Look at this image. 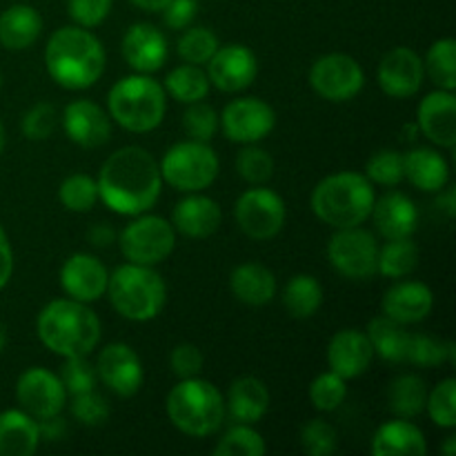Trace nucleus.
I'll use <instances>...</instances> for the list:
<instances>
[{
    "label": "nucleus",
    "instance_id": "55",
    "mask_svg": "<svg viewBox=\"0 0 456 456\" xmlns=\"http://www.w3.org/2000/svg\"><path fill=\"white\" fill-rule=\"evenodd\" d=\"M13 274V252L9 245L7 234H4L3 225H0V289L9 283Z\"/></svg>",
    "mask_w": 456,
    "mask_h": 456
},
{
    "label": "nucleus",
    "instance_id": "38",
    "mask_svg": "<svg viewBox=\"0 0 456 456\" xmlns=\"http://www.w3.org/2000/svg\"><path fill=\"white\" fill-rule=\"evenodd\" d=\"M456 347L452 341L428 337V334H410L405 363L421 365V368H435L441 363H454Z\"/></svg>",
    "mask_w": 456,
    "mask_h": 456
},
{
    "label": "nucleus",
    "instance_id": "23",
    "mask_svg": "<svg viewBox=\"0 0 456 456\" xmlns=\"http://www.w3.org/2000/svg\"><path fill=\"white\" fill-rule=\"evenodd\" d=\"M383 314L399 321L401 325L421 323L435 307V294L426 283L419 281H401L383 294Z\"/></svg>",
    "mask_w": 456,
    "mask_h": 456
},
{
    "label": "nucleus",
    "instance_id": "57",
    "mask_svg": "<svg viewBox=\"0 0 456 456\" xmlns=\"http://www.w3.org/2000/svg\"><path fill=\"white\" fill-rule=\"evenodd\" d=\"M436 203H439V208L444 209L445 216L454 218L456 216V187H448V190L444 187V190L439 191V200H436Z\"/></svg>",
    "mask_w": 456,
    "mask_h": 456
},
{
    "label": "nucleus",
    "instance_id": "41",
    "mask_svg": "<svg viewBox=\"0 0 456 456\" xmlns=\"http://www.w3.org/2000/svg\"><path fill=\"white\" fill-rule=\"evenodd\" d=\"M218 47H221L218 36L212 29H208V27L185 29V34L176 43L178 56L185 62H190V65H208L209 58L216 53Z\"/></svg>",
    "mask_w": 456,
    "mask_h": 456
},
{
    "label": "nucleus",
    "instance_id": "26",
    "mask_svg": "<svg viewBox=\"0 0 456 456\" xmlns=\"http://www.w3.org/2000/svg\"><path fill=\"white\" fill-rule=\"evenodd\" d=\"M225 408L234 423L254 426L270 410V392L261 379L240 377L230 386Z\"/></svg>",
    "mask_w": 456,
    "mask_h": 456
},
{
    "label": "nucleus",
    "instance_id": "7",
    "mask_svg": "<svg viewBox=\"0 0 456 456\" xmlns=\"http://www.w3.org/2000/svg\"><path fill=\"white\" fill-rule=\"evenodd\" d=\"M110 118L134 134H147L159 127L167 111V94L150 74L120 78L107 94Z\"/></svg>",
    "mask_w": 456,
    "mask_h": 456
},
{
    "label": "nucleus",
    "instance_id": "25",
    "mask_svg": "<svg viewBox=\"0 0 456 456\" xmlns=\"http://www.w3.org/2000/svg\"><path fill=\"white\" fill-rule=\"evenodd\" d=\"M370 216L374 218L379 234L383 239H408L417 232L419 209L410 196L401 191H387L379 200H374V208Z\"/></svg>",
    "mask_w": 456,
    "mask_h": 456
},
{
    "label": "nucleus",
    "instance_id": "39",
    "mask_svg": "<svg viewBox=\"0 0 456 456\" xmlns=\"http://www.w3.org/2000/svg\"><path fill=\"white\" fill-rule=\"evenodd\" d=\"M265 452V439L245 423H236L234 428H230L214 448V456H263Z\"/></svg>",
    "mask_w": 456,
    "mask_h": 456
},
{
    "label": "nucleus",
    "instance_id": "15",
    "mask_svg": "<svg viewBox=\"0 0 456 456\" xmlns=\"http://www.w3.org/2000/svg\"><path fill=\"white\" fill-rule=\"evenodd\" d=\"M96 374L105 383L107 390L123 399L136 395L145 381L141 356L127 343H111V346L102 347L96 361Z\"/></svg>",
    "mask_w": 456,
    "mask_h": 456
},
{
    "label": "nucleus",
    "instance_id": "27",
    "mask_svg": "<svg viewBox=\"0 0 456 456\" xmlns=\"http://www.w3.org/2000/svg\"><path fill=\"white\" fill-rule=\"evenodd\" d=\"M374 456H426L428 441L421 428L405 419L383 423L372 439Z\"/></svg>",
    "mask_w": 456,
    "mask_h": 456
},
{
    "label": "nucleus",
    "instance_id": "51",
    "mask_svg": "<svg viewBox=\"0 0 456 456\" xmlns=\"http://www.w3.org/2000/svg\"><path fill=\"white\" fill-rule=\"evenodd\" d=\"M111 4L114 0H67V12L76 25L92 29L110 16Z\"/></svg>",
    "mask_w": 456,
    "mask_h": 456
},
{
    "label": "nucleus",
    "instance_id": "10",
    "mask_svg": "<svg viewBox=\"0 0 456 456\" xmlns=\"http://www.w3.org/2000/svg\"><path fill=\"white\" fill-rule=\"evenodd\" d=\"M285 216V200L267 187H252L236 199V225L252 240L274 239L283 230Z\"/></svg>",
    "mask_w": 456,
    "mask_h": 456
},
{
    "label": "nucleus",
    "instance_id": "21",
    "mask_svg": "<svg viewBox=\"0 0 456 456\" xmlns=\"http://www.w3.org/2000/svg\"><path fill=\"white\" fill-rule=\"evenodd\" d=\"M372 359V343L361 330H338L328 346L330 370L346 381L368 372Z\"/></svg>",
    "mask_w": 456,
    "mask_h": 456
},
{
    "label": "nucleus",
    "instance_id": "22",
    "mask_svg": "<svg viewBox=\"0 0 456 456\" xmlns=\"http://www.w3.org/2000/svg\"><path fill=\"white\" fill-rule=\"evenodd\" d=\"M419 127L435 145L452 150L456 145V96L454 92L436 89L428 94L417 110Z\"/></svg>",
    "mask_w": 456,
    "mask_h": 456
},
{
    "label": "nucleus",
    "instance_id": "5",
    "mask_svg": "<svg viewBox=\"0 0 456 456\" xmlns=\"http://www.w3.org/2000/svg\"><path fill=\"white\" fill-rule=\"evenodd\" d=\"M165 412L183 435L203 439L216 435L225 421V399L216 386L199 377L181 379L165 399Z\"/></svg>",
    "mask_w": 456,
    "mask_h": 456
},
{
    "label": "nucleus",
    "instance_id": "32",
    "mask_svg": "<svg viewBox=\"0 0 456 456\" xmlns=\"http://www.w3.org/2000/svg\"><path fill=\"white\" fill-rule=\"evenodd\" d=\"M368 338L372 343L374 354L381 356L383 361H390V363H403L405 361L410 332L399 321L386 314L374 316L368 325Z\"/></svg>",
    "mask_w": 456,
    "mask_h": 456
},
{
    "label": "nucleus",
    "instance_id": "62",
    "mask_svg": "<svg viewBox=\"0 0 456 456\" xmlns=\"http://www.w3.org/2000/svg\"><path fill=\"white\" fill-rule=\"evenodd\" d=\"M0 87H3V74H0Z\"/></svg>",
    "mask_w": 456,
    "mask_h": 456
},
{
    "label": "nucleus",
    "instance_id": "42",
    "mask_svg": "<svg viewBox=\"0 0 456 456\" xmlns=\"http://www.w3.org/2000/svg\"><path fill=\"white\" fill-rule=\"evenodd\" d=\"M346 379L334 374L332 370L319 374L310 386V401L316 410H321V412H334V410H338L343 405V401H346Z\"/></svg>",
    "mask_w": 456,
    "mask_h": 456
},
{
    "label": "nucleus",
    "instance_id": "4",
    "mask_svg": "<svg viewBox=\"0 0 456 456\" xmlns=\"http://www.w3.org/2000/svg\"><path fill=\"white\" fill-rule=\"evenodd\" d=\"M374 187L365 174L338 172L323 178L312 191V212L334 230L363 225L374 208Z\"/></svg>",
    "mask_w": 456,
    "mask_h": 456
},
{
    "label": "nucleus",
    "instance_id": "61",
    "mask_svg": "<svg viewBox=\"0 0 456 456\" xmlns=\"http://www.w3.org/2000/svg\"><path fill=\"white\" fill-rule=\"evenodd\" d=\"M4 141H7V136H4V125H3V120H0V154H3V150H4Z\"/></svg>",
    "mask_w": 456,
    "mask_h": 456
},
{
    "label": "nucleus",
    "instance_id": "56",
    "mask_svg": "<svg viewBox=\"0 0 456 456\" xmlns=\"http://www.w3.org/2000/svg\"><path fill=\"white\" fill-rule=\"evenodd\" d=\"M87 240L89 245H94V248L105 249L110 248L111 243H116V230L110 225V223H96V225L89 227Z\"/></svg>",
    "mask_w": 456,
    "mask_h": 456
},
{
    "label": "nucleus",
    "instance_id": "60",
    "mask_svg": "<svg viewBox=\"0 0 456 456\" xmlns=\"http://www.w3.org/2000/svg\"><path fill=\"white\" fill-rule=\"evenodd\" d=\"M4 347H7V330L0 325V352H3Z\"/></svg>",
    "mask_w": 456,
    "mask_h": 456
},
{
    "label": "nucleus",
    "instance_id": "34",
    "mask_svg": "<svg viewBox=\"0 0 456 456\" xmlns=\"http://www.w3.org/2000/svg\"><path fill=\"white\" fill-rule=\"evenodd\" d=\"M428 387L417 374H403L387 387V403L399 419H414L426 410Z\"/></svg>",
    "mask_w": 456,
    "mask_h": 456
},
{
    "label": "nucleus",
    "instance_id": "9",
    "mask_svg": "<svg viewBox=\"0 0 456 456\" xmlns=\"http://www.w3.org/2000/svg\"><path fill=\"white\" fill-rule=\"evenodd\" d=\"M123 256L136 265H159L176 248V230L172 223L154 214H138L118 236Z\"/></svg>",
    "mask_w": 456,
    "mask_h": 456
},
{
    "label": "nucleus",
    "instance_id": "35",
    "mask_svg": "<svg viewBox=\"0 0 456 456\" xmlns=\"http://www.w3.org/2000/svg\"><path fill=\"white\" fill-rule=\"evenodd\" d=\"M417 265L419 248L412 240V236H408V239H392L383 248H379L377 272L387 276V279H403V276H410L417 270Z\"/></svg>",
    "mask_w": 456,
    "mask_h": 456
},
{
    "label": "nucleus",
    "instance_id": "24",
    "mask_svg": "<svg viewBox=\"0 0 456 456\" xmlns=\"http://www.w3.org/2000/svg\"><path fill=\"white\" fill-rule=\"evenodd\" d=\"M221 221L223 212L216 200L196 191L178 200L172 212V227L187 239H208L221 227Z\"/></svg>",
    "mask_w": 456,
    "mask_h": 456
},
{
    "label": "nucleus",
    "instance_id": "2",
    "mask_svg": "<svg viewBox=\"0 0 456 456\" xmlns=\"http://www.w3.org/2000/svg\"><path fill=\"white\" fill-rule=\"evenodd\" d=\"M45 65L61 87L80 92L101 80L105 71V47L85 27H61L49 36Z\"/></svg>",
    "mask_w": 456,
    "mask_h": 456
},
{
    "label": "nucleus",
    "instance_id": "50",
    "mask_svg": "<svg viewBox=\"0 0 456 456\" xmlns=\"http://www.w3.org/2000/svg\"><path fill=\"white\" fill-rule=\"evenodd\" d=\"M56 107L49 105V102H36L31 110H27L25 114H22L20 120L22 136L29 138V141H47V138L56 132Z\"/></svg>",
    "mask_w": 456,
    "mask_h": 456
},
{
    "label": "nucleus",
    "instance_id": "16",
    "mask_svg": "<svg viewBox=\"0 0 456 456\" xmlns=\"http://www.w3.org/2000/svg\"><path fill=\"white\" fill-rule=\"evenodd\" d=\"M258 76L256 53L245 45H225L208 62V78L216 89L239 94L248 89Z\"/></svg>",
    "mask_w": 456,
    "mask_h": 456
},
{
    "label": "nucleus",
    "instance_id": "58",
    "mask_svg": "<svg viewBox=\"0 0 456 456\" xmlns=\"http://www.w3.org/2000/svg\"><path fill=\"white\" fill-rule=\"evenodd\" d=\"M132 4H136L138 9H142V12H163L165 7H167L169 0H129Z\"/></svg>",
    "mask_w": 456,
    "mask_h": 456
},
{
    "label": "nucleus",
    "instance_id": "17",
    "mask_svg": "<svg viewBox=\"0 0 456 456\" xmlns=\"http://www.w3.org/2000/svg\"><path fill=\"white\" fill-rule=\"evenodd\" d=\"M423 78H426V67L421 56L410 47H395L379 62V87L392 98L414 96L421 89Z\"/></svg>",
    "mask_w": 456,
    "mask_h": 456
},
{
    "label": "nucleus",
    "instance_id": "45",
    "mask_svg": "<svg viewBox=\"0 0 456 456\" xmlns=\"http://www.w3.org/2000/svg\"><path fill=\"white\" fill-rule=\"evenodd\" d=\"M365 176L377 185L395 187L403 181V154L396 150H381L365 165Z\"/></svg>",
    "mask_w": 456,
    "mask_h": 456
},
{
    "label": "nucleus",
    "instance_id": "19",
    "mask_svg": "<svg viewBox=\"0 0 456 456\" xmlns=\"http://www.w3.org/2000/svg\"><path fill=\"white\" fill-rule=\"evenodd\" d=\"M169 45L160 29L136 22L123 36V58L136 74H154L167 62Z\"/></svg>",
    "mask_w": 456,
    "mask_h": 456
},
{
    "label": "nucleus",
    "instance_id": "47",
    "mask_svg": "<svg viewBox=\"0 0 456 456\" xmlns=\"http://www.w3.org/2000/svg\"><path fill=\"white\" fill-rule=\"evenodd\" d=\"M236 172L249 185H263L274 174V159L261 147L249 145L236 156Z\"/></svg>",
    "mask_w": 456,
    "mask_h": 456
},
{
    "label": "nucleus",
    "instance_id": "49",
    "mask_svg": "<svg viewBox=\"0 0 456 456\" xmlns=\"http://www.w3.org/2000/svg\"><path fill=\"white\" fill-rule=\"evenodd\" d=\"M110 414V403H107L105 396L98 395L96 390L74 395V399H71V417L87 428L105 426Z\"/></svg>",
    "mask_w": 456,
    "mask_h": 456
},
{
    "label": "nucleus",
    "instance_id": "53",
    "mask_svg": "<svg viewBox=\"0 0 456 456\" xmlns=\"http://www.w3.org/2000/svg\"><path fill=\"white\" fill-rule=\"evenodd\" d=\"M160 13L169 29H187L199 13V0H169Z\"/></svg>",
    "mask_w": 456,
    "mask_h": 456
},
{
    "label": "nucleus",
    "instance_id": "20",
    "mask_svg": "<svg viewBox=\"0 0 456 456\" xmlns=\"http://www.w3.org/2000/svg\"><path fill=\"white\" fill-rule=\"evenodd\" d=\"M110 272L92 254H74L61 267V288L74 301L94 303L105 294Z\"/></svg>",
    "mask_w": 456,
    "mask_h": 456
},
{
    "label": "nucleus",
    "instance_id": "18",
    "mask_svg": "<svg viewBox=\"0 0 456 456\" xmlns=\"http://www.w3.org/2000/svg\"><path fill=\"white\" fill-rule=\"evenodd\" d=\"M62 127L71 142L94 150L105 145L111 138V118L101 105L94 101H71L62 114Z\"/></svg>",
    "mask_w": 456,
    "mask_h": 456
},
{
    "label": "nucleus",
    "instance_id": "8",
    "mask_svg": "<svg viewBox=\"0 0 456 456\" xmlns=\"http://www.w3.org/2000/svg\"><path fill=\"white\" fill-rule=\"evenodd\" d=\"M163 183L172 185L174 190L200 191L212 185L218 176V156L208 142L183 141L165 151L163 160L159 163Z\"/></svg>",
    "mask_w": 456,
    "mask_h": 456
},
{
    "label": "nucleus",
    "instance_id": "40",
    "mask_svg": "<svg viewBox=\"0 0 456 456\" xmlns=\"http://www.w3.org/2000/svg\"><path fill=\"white\" fill-rule=\"evenodd\" d=\"M58 200L69 212L85 214L98 203V185L87 174H71L58 187Z\"/></svg>",
    "mask_w": 456,
    "mask_h": 456
},
{
    "label": "nucleus",
    "instance_id": "3",
    "mask_svg": "<svg viewBox=\"0 0 456 456\" xmlns=\"http://www.w3.org/2000/svg\"><path fill=\"white\" fill-rule=\"evenodd\" d=\"M36 332L40 343L62 359L89 356L101 341V321L87 303L56 298L40 310Z\"/></svg>",
    "mask_w": 456,
    "mask_h": 456
},
{
    "label": "nucleus",
    "instance_id": "43",
    "mask_svg": "<svg viewBox=\"0 0 456 456\" xmlns=\"http://www.w3.org/2000/svg\"><path fill=\"white\" fill-rule=\"evenodd\" d=\"M426 410L439 428L452 430L456 428V381L445 379L432 392H428Z\"/></svg>",
    "mask_w": 456,
    "mask_h": 456
},
{
    "label": "nucleus",
    "instance_id": "6",
    "mask_svg": "<svg viewBox=\"0 0 456 456\" xmlns=\"http://www.w3.org/2000/svg\"><path fill=\"white\" fill-rule=\"evenodd\" d=\"M107 297L111 307L123 319L147 323L163 312L167 301V285L163 276L150 265L125 263L116 267L107 281Z\"/></svg>",
    "mask_w": 456,
    "mask_h": 456
},
{
    "label": "nucleus",
    "instance_id": "31",
    "mask_svg": "<svg viewBox=\"0 0 456 456\" xmlns=\"http://www.w3.org/2000/svg\"><path fill=\"white\" fill-rule=\"evenodd\" d=\"M230 288L236 301L245 305H267L276 297V279L261 263H243L234 267L230 276Z\"/></svg>",
    "mask_w": 456,
    "mask_h": 456
},
{
    "label": "nucleus",
    "instance_id": "14",
    "mask_svg": "<svg viewBox=\"0 0 456 456\" xmlns=\"http://www.w3.org/2000/svg\"><path fill=\"white\" fill-rule=\"evenodd\" d=\"M65 387L61 379L45 368H29L16 383V399L29 417L38 419L61 414L65 408Z\"/></svg>",
    "mask_w": 456,
    "mask_h": 456
},
{
    "label": "nucleus",
    "instance_id": "44",
    "mask_svg": "<svg viewBox=\"0 0 456 456\" xmlns=\"http://www.w3.org/2000/svg\"><path fill=\"white\" fill-rule=\"evenodd\" d=\"M62 387H65L67 395H83V392L96 390V365H92L87 361V356H67L65 363H62L61 374Z\"/></svg>",
    "mask_w": 456,
    "mask_h": 456
},
{
    "label": "nucleus",
    "instance_id": "46",
    "mask_svg": "<svg viewBox=\"0 0 456 456\" xmlns=\"http://www.w3.org/2000/svg\"><path fill=\"white\" fill-rule=\"evenodd\" d=\"M218 127H221V120L218 114L209 105H205L203 101L190 102V107L183 114V129H185L187 136L191 141L209 142L216 136Z\"/></svg>",
    "mask_w": 456,
    "mask_h": 456
},
{
    "label": "nucleus",
    "instance_id": "52",
    "mask_svg": "<svg viewBox=\"0 0 456 456\" xmlns=\"http://www.w3.org/2000/svg\"><path fill=\"white\" fill-rule=\"evenodd\" d=\"M203 352L196 346H191V343H181V346L174 347L172 356H169L172 372L178 379L199 377L200 370H203Z\"/></svg>",
    "mask_w": 456,
    "mask_h": 456
},
{
    "label": "nucleus",
    "instance_id": "33",
    "mask_svg": "<svg viewBox=\"0 0 456 456\" xmlns=\"http://www.w3.org/2000/svg\"><path fill=\"white\" fill-rule=\"evenodd\" d=\"M323 303V288L310 274H297L283 288V307L292 319H310Z\"/></svg>",
    "mask_w": 456,
    "mask_h": 456
},
{
    "label": "nucleus",
    "instance_id": "1",
    "mask_svg": "<svg viewBox=\"0 0 456 456\" xmlns=\"http://www.w3.org/2000/svg\"><path fill=\"white\" fill-rule=\"evenodd\" d=\"M98 199L116 214L138 216L150 212L163 190L159 160L138 145H127L107 156L98 174Z\"/></svg>",
    "mask_w": 456,
    "mask_h": 456
},
{
    "label": "nucleus",
    "instance_id": "13",
    "mask_svg": "<svg viewBox=\"0 0 456 456\" xmlns=\"http://www.w3.org/2000/svg\"><path fill=\"white\" fill-rule=\"evenodd\" d=\"M218 120L225 136L240 145H254L270 136L276 127L274 110L261 98H236L227 102Z\"/></svg>",
    "mask_w": 456,
    "mask_h": 456
},
{
    "label": "nucleus",
    "instance_id": "11",
    "mask_svg": "<svg viewBox=\"0 0 456 456\" xmlns=\"http://www.w3.org/2000/svg\"><path fill=\"white\" fill-rule=\"evenodd\" d=\"M330 265L352 281H370L377 272L379 243L370 232L356 227L337 230L328 243Z\"/></svg>",
    "mask_w": 456,
    "mask_h": 456
},
{
    "label": "nucleus",
    "instance_id": "12",
    "mask_svg": "<svg viewBox=\"0 0 456 456\" xmlns=\"http://www.w3.org/2000/svg\"><path fill=\"white\" fill-rule=\"evenodd\" d=\"M310 85L325 101L346 102L363 89V67L347 53H328L312 65Z\"/></svg>",
    "mask_w": 456,
    "mask_h": 456
},
{
    "label": "nucleus",
    "instance_id": "37",
    "mask_svg": "<svg viewBox=\"0 0 456 456\" xmlns=\"http://www.w3.org/2000/svg\"><path fill=\"white\" fill-rule=\"evenodd\" d=\"M428 76L432 83L445 92L456 89V43L454 38H441L428 49V56L423 61Z\"/></svg>",
    "mask_w": 456,
    "mask_h": 456
},
{
    "label": "nucleus",
    "instance_id": "59",
    "mask_svg": "<svg viewBox=\"0 0 456 456\" xmlns=\"http://www.w3.org/2000/svg\"><path fill=\"white\" fill-rule=\"evenodd\" d=\"M441 452H444L445 456H456V436L454 435L445 436V444H444V448H441Z\"/></svg>",
    "mask_w": 456,
    "mask_h": 456
},
{
    "label": "nucleus",
    "instance_id": "36",
    "mask_svg": "<svg viewBox=\"0 0 456 456\" xmlns=\"http://www.w3.org/2000/svg\"><path fill=\"white\" fill-rule=\"evenodd\" d=\"M209 87L212 83L208 78V71L200 69V65H190V62L174 67L165 78V92L172 94L174 101L185 102V105L203 101L209 94Z\"/></svg>",
    "mask_w": 456,
    "mask_h": 456
},
{
    "label": "nucleus",
    "instance_id": "48",
    "mask_svg": "<svg viewBox=\"0 0 456 456\" xmlns=\"http://www.w3.org/2000/svg\"><path fill=\"white\" fill-rule=\"evenodd\" d=\"M337 430L325 419H312L301 428V445L310 456H330L337 452Z\"/></svg>",
    "mask_w": 456,
    "mask_h": 456
},
{
    "label": "nucleus",
    "instance_id": "29",
    "mask_svg": "<svg viewBox=\"0 0 456 456\" xmlns=\"http://www.w3.org/2000/svg\"><path fill=\"white\" fill-rule=\"evenodd\" d=\"M40 445L38 421L25 410L0 412V456H31Z\"/></svg>",
    "mask_w": 456,
    "mask_h": 456
},
{
    "label": "nucleus",
    "instance_id": "54",
    "mask_svg": "<svg viewBox=\"0 0 456 456\" xmlns=\"http://www.w3.org/2000/svg\"><path fill=\"white\" fill-rule=\"evenodd\" d=\"M38 435L40 441H61L67 435V423L61 414H53V417L38 419Z\"/></svg>",
    "mask_w": 456,
    "mask_h": 456
},
{
    "label": "nucleus",
    "instance_id": "28",
    "mask_svg": "<svg viewBox=\"0 0 456 456\" xmlns=\"http://www.w3.org/2000/svg\"><path fill=\"white\" fill-rule=\"evenodd\" d=\"M403 176L417 190L435 194L448 185L450 167L439 151L430 150V147H417V150L403 154Z\"/></svg>",
    "mask_w": 456,
    "mask_h": 456
},
{
    "label": "nucleus",
    "instance_id": "30",
    "mask_svg": "<svg viewBox=\"0 0 456 456\" xmlns=\"http://www.w3.org/2000/svg\"><path fill=\"white\" fill-rule=\"evenodd\" d=\"M43 18L29 4H12L0 13V45L9 52H22L38 40Z\"/></svg>",
    "mask_w": 456,
    "mask_h": 456
}]
</instances>
